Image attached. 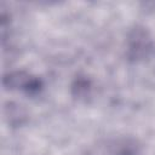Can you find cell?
Wrapping results in <instances>:
<instances>
[{"instance_id":"3","label":"cell","mask_w":155,"mask_h":155,"mask_svg":"<svg viewBox=\"0 0 155 155\" xmlns=\"http://www.w3.org/2000/svg\"><path fill=\"white\" fill-rule=\"evenodd\" d=\"M90 81L87 79H78L75 81V84L73 85V90H75V96L78 97H85L86 94H88L90 91Z\"/></svg>"},{"instance_id":"2","label":"cell","mask_w":155,"mask_h":155,"mask_svg":"<svg viewBox=\"0 0 155 155\" xmlns=\"http://www.w3.org/2000/svg\"><path fill=\"white\" fill-rule=\"evenodd\" d=\"M4 85L10 90L22 91L28 94L38 93L42 88L41 80L27 71H12L6 74Z\"/></svg>"},{"instance_id":"1","label":"cell","mask_w":155,"mask_h":155,"mask_svg":"<svg viewBox=\"0 0 155 155\" xmlns=\"http://www.w3.org/2000/svg\"><path fill=\"white\" fill-rule=\"evenodd\" d=\"M153 50V39L147 28L136 25L126 38V54L132 61H143L149 57Z\"/></svg>"}]
</instances>
